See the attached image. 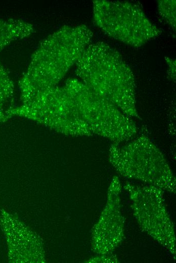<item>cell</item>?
Instances as JSON below:
<instances>
[{"label":"cell","mask_w":176,"mask_h":263,"mask_svg":"<svg viewBox=\"0 0 176 263\" xmlns=\"http://www.w3.org/2000/svg\"><path fill=\"white\" fill-rule=\"evenodd\" d=\"M12 84L7 72L0 63V116L3 114V106L12 92Z\"/></svg>","instance_id":"obj_7"},{"label":"cell","mask_w":176,"mask_h":263,"mask_svg":"<svg viewBox=\"0 0 176 263\" xmlns=\"http://www.w3.org/2000/svg\"><path fill=\"white\" fill-rule=\"evenodd\" d=\"M34 32L33 26L20 19L0 18V51L11 42Z\"/></svg>","instance_id":"obj_6"},{"label":"cell","mask_w":176,"mask_h":263,"mask_svg":"<svg viewBox=\"0 0 176 263\" xmlns=\"http://www.w3.org/2000/svg\"><path fill=\"white\" fill-rule=\"evenodd\" d=\"M75 65L85 85L129 117H139L134 74L116 50L104 42L90 43Z\"/></svg>","instance_id":"obj_1"},{"label":"cell","mask_w":176,"mask_h":263,"mask_svg":"<svg viewBox=\"0 0 176 263\" xmlns=\"http://www.w3.org/2000/svg\"><path fill=\"white\" fill-rule=\"evenodd\" d=\"M110 160L121 173L166 189L174 188L175 180L162 153L150 139L141 135L128 144H113Z\"/></svg>","instance_id":"obj_4"},{"label":"cell","mask_w":176,"mask_h":263,"mask_svg":"<svg viewBox=\"0 0 176 263\" xmlns=\"http://www.w3.org/2000/svg\"><path fill=\"white\" fill-rule=\"evenodd\" d=\"M93 13L96 25L105 33L132 46L140 47L161 33L142 10L131 3L95 1Z\"/></svg>","instance_id":"obj_5"},{"label":"cell","mask_w":176,"mask_h":263,"mask_svg":"<svg viewBox=\"0 0 176 263\" xmlns=\"http://www.w3.org/2000/svg\"><path fill=\"white\" fill-rule=\"evenodd\" d=\"M168 66V75L173 80L175 79V60L170 58H165Z\"/></svg>","instance_id":"obj_9"},{"label":"cell","mask_w":176,"mask_h":263,"mask_svg":"<svg viewBox=\"0 0 176 263\" xmlns=\"http://www.w3.org/2000/svg\"><path fill=\"white\" fill-rule=\"evenodd\" d=\"M86 25L64 26L43 40L31 57L22 82L27 97H34L61 79L90 44Z\"/></svg>","instance_id":"obj_2"},{"label":"cell","mask_w":176,"mask_h":263,"mask_svg":"<svg viewBox=\"0 0 176 263\" xmlns=\"http://www.w3.org/2000/svg\"><path fill=\"white\" fill-rule=\"evenodd\" d=\"M160 15L175 29V1H160L158 3Z\"/></svg>","instance_id":"obj_8"},{"label":"cell","mask_w":176,"mask_h":263,"mask_svg":"<svg viewBox=\"0 0 176 263\" xmlns=\"http://www.w3.org/2000/svg\"><path fill=\"white\" fill-rule=\"evenodd\" d=\"M65 87L91 130L118 144L137 134L138 128L130 117L84 83L70 79Z\"/></svg>","instance_id":"obj_3"}]
</instances>
